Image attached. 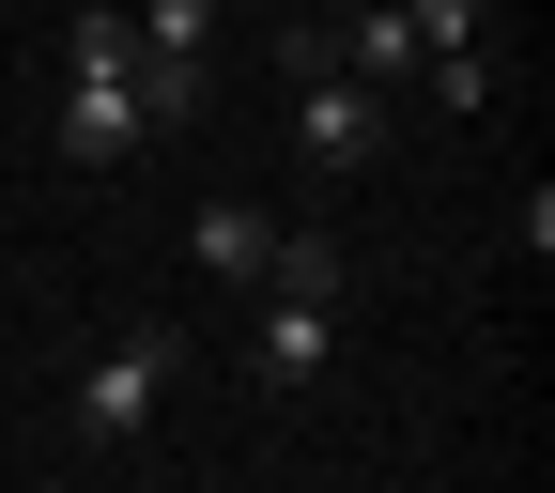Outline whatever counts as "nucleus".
I'll list each match as a JSON object with an SVG mask.
<instances>
[{
  "mask_svg": "<svg viewBox=\"0 0 555 493\" xmlns=\"http://www.w3.org/2000/svg\"><path fill=\"white\" fill-rule=\"evenodd\" d=\"M278 78H294V155H309V170H371V155H386V93L339 78L324 31H278Z\"/></svg>",
  "mask_w": 555,
  "mask_h": 493,
  "instance_id": "1",
  "label": "nucleus"
},
{
  "mask_svg": "<svg viewBox=\"0 0 555 493\" xmlns=\"http://www.w3.org/2000/svg\"><path fill=\"white\" fill-rule=\"evenodd\" d=\"M170 371H185V339L170 324H124V339H93V371H78V447H139L155 432V401H170Z\"/></svg>",
  "mask_w": 555,
  "mask_h": 493,
  "instance_id": "2",
  "label": "nucleus"
},
{
  "mask_svg": "<svg viewBox=\"0 0 555 493\" xmlns=\"http://www.w3.org/2000/svg\"><path fill=\"white\" fill-rule=\"evenodd\" d=\"M139 139H155V124H139V78H62V155H78V170H124Z\"/></svg>",
  "mask_w": 555,
  "mask_h": 493,
  "instance_id": "3",
  "label": "nucleus"
},
{
  "mask_svg": "<svg viewBox=\"0 0 555 493\" xmlns=\"http://www.w3.org/2000/svg\"><path fill=\"white\" fill-rule=\"evenodd\" d=\"M324 324H339V309H309V294H262V324H247V371H262V386H309V371H324Z\"/></svg>",
  "mask_w": 555,
  "mask_h": 493,
  "instance_id": "4",
  "label": "nucleus"
},
{
  "mask_svg": "<svg viewBox=\"0 0 555 493\" xmlns=\"http://www.w3.org/2000/svg\"><path fill=\"white\" fill-rule=\"evenodd\" d=\"M262 247H278L262 200H201V217H185V262L201 277H247V294H262Z\"/></svg>",
  "mask_w": 555,
  "mask_h": 493,
  "instance_id": "5",
  "label": "nucleus"
},
{
  "mask_svg": "<svg viewBox=\"0 0 555 493\" xmlns=\"http://www.w3.org/2000/svg\"><path fill=\"white\" fill-rule=\"evenodd\" d=\"M324 62H339V78H371V93H401V78H416V62H433V47H416V16H401V0H371V16L339 31Z\"/></svg>",
  "mask_w": 555,
  "mask_h": 493,
  "instance_id": "6",
  "label": "nucleus"
},
{
  "mask_svg": "<svg viewBox=\"0 0 555 493\" xmlns=\"http://www.w3.org/2000/svg\"><path fill=\"white\" fill-rule=\"evenodd\" d=\"M262 294H309V309H339V294H356V247H339V232H278V247H262Z\"/></svg>",
  "mask_w": 555,
  "mask_h": 493,
  "instance_id": "7",
  "label": "nucleus"
},
{
  "mask_svg": "<svg viewBox=\"0 0 555 493\" xmlns=\"http://www.w3.org/2000/svg\"><path fill=\"white\" fill-rule=\"evenodd\" d=\"M62 78H139V16L124 0H78L62 16Z\"/></svg>",
  "mask_w": 555,
  "mask_h": 493,
  "instance_id": "8",
  "label": "nucleus"
},
{
  "mask_svg": "<svg viewBox=\"0 0 555 493\" xmlns=\"http://www.w3.org/2000/svg\"><path fill=\"white\" fill-rule=\"evenodd\" d=\"M201 93H217V62H170V47H139V124H201Z\"/></svg>",
  "mask_w": 555,
  "mask_h": 493,
  "instance_id": "9",
  "label": "nucleus"
},
{
  "mask_svg": "<svg viewBox=\"0 0 555 493\" xmlns=\"http://www.w3.org/2000/svg\"><path fill=\"white\" fill-rule=\"evenodd\" d=\"M139 47H170V62H217V0H155V16H139Z\"/></svg>",
  "mask_w": 555,
  "mask_h": 493,
  "instance_id": "10",
  "label": "nucleus"
},
{
  "mask_svg": "<svg viewBox=\"0 0 555 493\" xmlns=\"http://www.w3.org/2000/svg\"><path fill=\"white\" fill-rule=\"evenodd\" d=\"M416 16V47H478V0H401Z\"/></svg>",
  "mask_w": 555,
  "mask_h": 493,
  "instance_id": "11",
  "label": "nucleus"
}]
</instances>
